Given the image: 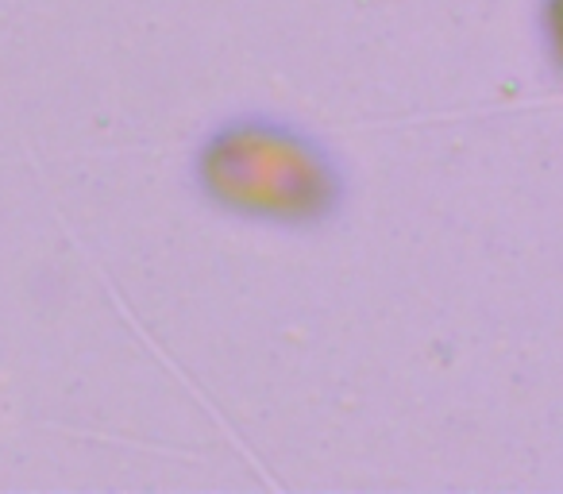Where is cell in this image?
Masks as SVG:
<instances>
[{
    "label": "cell",
    "mask_w": 563,
    "mask_h": 494,
    "mask_svg": "<svg viewBox=\"0 0 563 494\" xmlns=\"http://www.w3.org/2000/svg\"><path fill=\"white\" fill-rule=\"evenodd\" d=\"M194 186L217 212L278 232L324 228L347 197L336 155L290 120L232 117L194 151Z\"/></svg>",
    "instance_id": "obj_1"
}]
</instances>
